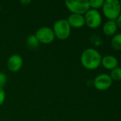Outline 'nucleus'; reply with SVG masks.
Wrapping results in <instances>:
<instances>
[{
    "instance_id": "10",
    "label": "nucleus",
    "mask_w": 121,
    "mask_h": 121,
    "mask_svg": "<svg viewBox=\"0 0 121 121\" xmlns=\"http://www.w3.org/2000/svg\"><path fill=\"white\" fill-rule=\"evenodd\" d=\"M101 65L105 69L111 71L118 67V60L117 57H115L114 55H106L103 57H102Z\"/></svg>"
},
{
    "instance_id": "2",
    "label": "nucleus",
    "mask_w": 121,
    "mask_h": 121,
    "mask_svg": "<svg viewBox=\"0 0 121 121\" xmlns=\"http://www.w3.org/2000/svg\"><path fill=\"white\" fill-rule=\"evenodd\" d=\"M104 16L108 20L116 21L121 13L120 2L118 0H106L104 1L102 6Z\"/></svg>"
},
{
    "instance_id": "3",
    "label": "nucleus",
    "mask_w": 121,
    "mask_h": 121,
    "mask_svg": "<svg viewBox=\"0 0 121 121\" xmlns=\"http://www.w3.org/2000/svg\"><path fill=\"white\" fill-rule=\"evenodd\" d=\"M55 38L60 40H66L71 35V28L66 19H59L56 21L52 28Z\"/></svg>"
},
{
    "instance_id": "9",
    "label": "nucleus",
    "mask_w": 121,
    "mask_h": 121,
    "mask_svg": "<svg viewBox=\"0 0 121 121\" xmlns=\"http://www.w3.org/2000/svg\"><path fill=\"white\" fill-rule=\"evenodd\" d=\"M66 20L68 23H69L71 28H82L86 24L83 15L71 13Z\"/></svg>"
},
{
    "instance_id": "18",
    "label": "nucleus",
    "mask_w": 121,
    "mask_h": 121,
    "mask_svg": "<svg viewBox=\"0 0 121 121\" xmlns=\"http://www.w3.org/2000/svg\"><path fill=\"white\" fill-rule=\"evenodd\" d=\"M116 25H117L118 28L121 29V13L120 14V16L116 18Z\"/></svg>"
},
{
    "instance_id": "13",
    "label": "nucleus",
    "mask_w": 121,
    "mask_h": 121,
    "mask_svg": "<svg viewBox=\"0 0 121 121\" xmlns=\"http://www.w3.org/2000/svg\"><path fill=\"white\" fill-rule=\"evenodd\" d=\"M26 44L31 48H36L40 43L39 42L38 39L36 38L34 34L29 35L26 38Z\"/></svg>"
},
{
    "instance_id": "1",
    "label": "nucleus",
    "mask_w": 121,
    "mask_h": 121,
    "mask_svg": "<svg viewBox=\"0 0 121 121\" xmlns=\"http://www.w3.org/2000/svg\"><path fill=\"white\" fill-rule=\"evenodd\" d=\"M102 56L95 48H87L81 54V62L84 68L95 70L101 65Z\"/></svg>"
},
{
    "instance_id": "17",
    "label": "nucleus",
    "mask_w": 121,
    "mask_h": 121,
    "mask_svg": "<svg viewBox=\"0 0 121 121\" xmlns=\"http://www.w3.org/2000/svg\"><path fill=\"white\" fill-rule=\"evenodd\" d=\"M6 99V93L3 88L0 87V106H1Z\"/></svg>"
},
{
    "instance_id": "7",
    "label": "nucleus",
    "mask_w": 121,
    "mask_h": 121,
    "mask_svg": "<svg viewBox=\"0 0 121 121\" xmlns=\"http://www.w3.org/2000/svg\"><path fill=\"white\" fill-rule=\"evenodd\" d=\"M113 84V80L109 74L103 73L98 75L94 81L93 85L97 90L105 91L108 89Z\"/></svg>"
},
{
    "instance_id": "6",
    "label": "nucleus",
    "mask_w": 121,
    "mask_h": 121,
    "mask_svg": "<svg viewBox=\"0 0 121 121\" xmlns=\"http://www.w3.org/2000/svg\"><path fill=\"white\" fill-rule=\"evenodd\" d=\"M34 35H36L39 42L42 44L51 43L55 39V35L52 28L47 26L39 28Z\"/></svg>"
},
{
    "instance_id": "8",
    "label": "nucleus",
    "mask_w": 121,
    "mask_h": 121,
    "mask_svg": "<svg viewBox=\"0 0 121 121\" xmlns=\"http://www.w3.org/2000/svg\"><path fill=\"white\" fill-rule=\"evenodd\" d=\"M24 61L23 58L21 55L18 54H14L11 55L6 62L7 67L9 71L12 72H19L23 66Z\"/></svg>"
},
{
    "instance_id": "5",
    "label": "nucleus",
    "mask_w": 121,
    "mask_h": 121,
    "mask_svg": "<svg viewBox=\"0 0 121 121\" xmlns=\"http://www.w3.org/2000/svg\"><path fill=\"white\" fill-rule=\"evenodd\" d=\"M83 16L85 23L91 28H97L102 23V16L98 10L90 9Z\"/></svg>"
},
{
    "instance_id": "19",
    "label": "nucleus",
    "mask_w": 121,
    "mask_h": 121,
    "mask_svg": "<svg viewBox=\"0 0 121 121\" xmlns=\"http://www.w3.org/2000/svg\"><path fill=\"white\" fill-rule=\"evenodd\" d=\"M21 3L24 5H26L28 4H30L31 3V1H21Z\"/></svg>"
},
{
    "instance_id": "20",
    "label": "nucleus",
    "mask_w": 121,
    "mask_h": 121,
    "mask_svg": "<svg viewBox=\"0 0 121 121\" xmlns=\"http://www.w3.org/2000/svg\"><path fill=\"white\" fill-rule=\"evenodd\" d=\"M119 2H120V5H121V1H120Z\"/></svg>"
},
{
    "instance_id": "12",
    "label": "nucleus",
    "mask_w": 121,
    "mask_h": 121,
    "mask_svg": "<svg viewBox=\"0 0 121 121\" xmlns=\"http://www.w3.org/2000/svg\"><path fill=\"white\" fill-rule=\"evenodd\" d=\"M111 47L115 50H121V33L113 35L111 40Z\"/></svg>"
},
{
    "instance_id": "23",
    "label": "nucleus",
    "mask_w": 121,
    "mask_h": 121,
    "mask_svg": "<svg viewBox=\"0 0 121 121\" xmlns=\"http://www.w3.org/2000/svg\"></svg>"
},
{
    "instance_id": "14",
    "label": "nucleus",
    "mask_w": 121,
    "mask_h": 121,
    "mask_svg": "<svg viewBox=\"0 0 121 121\" xmlns=\"http://www.w3.org/2000/svg\"><path fill=\"white\" fill-rule=\"evenodd\" d=\"M113 81H121V67H117L111 72L109 74Z\"/></svg>"
},
{
    "instance_id": "4",
    "label": "nucleus",
    "mask_w": 121,
    "mask_h": 121,
    "mask_svg": "<svg viewBox=\"0 0 121 121\" xmlns=\"http://www.w3.org/2000/svg\"><path fill=\"white\" fill-rule=\"evenodd\" d=\"M65 4L66 8L75 14L84 15L91 9L88 0H67Z\"/></svg>"
},
{
    "instance_id": "16",
    "label": "nucleus",
    "mask_w": 121,
    "mask_h": 121,
    "mask_svg": "<svg viewBox=\"0 0 121 121\" xmlns=\"http://www.w3.org/2000/svg\"><path fill=\"white\" fill-rule=\"evenodd\" d=\"M7 82V77L4 73L0 72V87L3 88Z\"/></svg>"
},
{
    "instance_id": "22",
    "label": "nucleus",
    "mask_w": 121,
    "mask_h": 121,
    "mask_svg": "<svg viewBox=\"0 0 121 121\" xmlns=\"http://www.w3.org/2000/svg\"></svg>"
},
{
    "instance_id": "15",
    "label": "nucleus",
    "mask_w": 121,
    "mask_h": 121,
    "mask_svg": "<svg viewBox=\"0 0 121 121\" xmlns=\"http://www.w3.org/2000/svg\"><path fill=\"white\" fill-rule=\"evenodd\" d=\"M89 1V5L90 8L92 9H96L98 10L100 8H102L104 1L103 0H91Z\"/></svg>"
},
{
    "instance_id": "21",
    "label": "nucleus",
    "mask_w": 121,
    "mask_h": 121,
    "mask_svg": "<svg viewBox=\"0 0 121 121\" xmlns=\"http://www.w3.org/2000/svg\"><path fill=\"white\" fill-rule=\"evenodd\" d=\"M0 11H1V6H0Z\"/></svg>"
},
{
    "instance_id": "11",
    "label": "nucleus",
    "mask_w": 121,
    "mask_h": 121,
    "mask_svg": "<svg viewBox=\"0 0 121 121\" xmlns=\"http://www.w3.org/2000/svg\"><path fill=\"white\" fill-rule=\"evenodd\" d=\"M118 30V26L116 25V21L108 20L106 21L103 26V32L107 36L114 35Z\"/></svg>"
}]
</instances>
